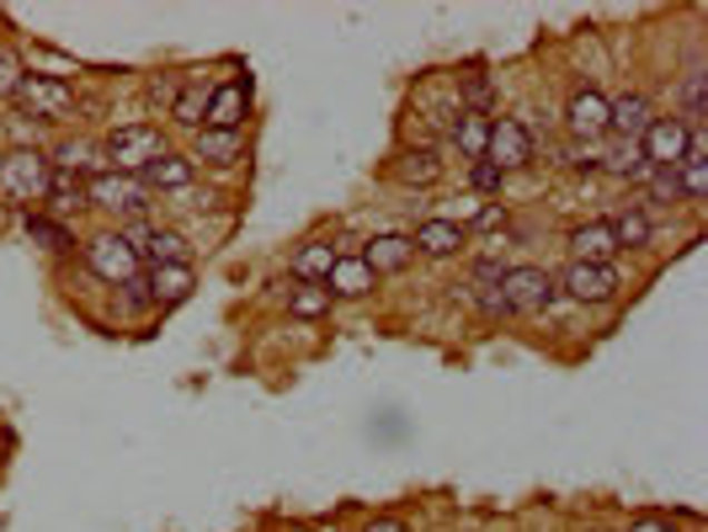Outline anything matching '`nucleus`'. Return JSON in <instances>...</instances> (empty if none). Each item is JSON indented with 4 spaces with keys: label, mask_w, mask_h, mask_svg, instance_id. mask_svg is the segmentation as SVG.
Masks as SVG:
<instances>
[{
    "label": "nucleus",
    "mask_w": 708,
    "mask_h": 532,
    "mask_svg": "<svg viewBox=\"0 0 708 532\" xmlns=\"http://www.w3.org/2000/svg\"><path fill=\"white\" fill-rule=\"evenodd\" d=\"M288 315H294V319H319V315H331V293L319 288V283H304V288L288 293Z\"/></svg>",
    "instance_id": "obj_30"
},
{
    "label": "nucleus",
    "mask_w": 708,
    "mask_h": 532,
    "mask_svg": "<svg viewBox=\"0 0 708 532\" xmlns=\"http://www.w3.org/2000/svg\"><path fill=\"white\" fill-rule=\"evenodd\" d=\"M245 112H250V86H245V80L214 86V91H208V107H203V128H235V134H240Z\"/></svg>",
    "instance_id": "obj_11"
},
{
    "label": "nucleus",
    "mask_w": 708,
    "mask_h": 532,
    "mask_svg": "<svg viewBox=\"0 0 708 532\" xmlns=\"http://www.w3.org/2000/svg\"><path fill=\"white\" fill-rule=\"evenodd\" d=\"M554 293H560V283L543 266H507V277H501V298L512 315H543L554 304Z\"/></svg>",
    "instance_id": "obj_4"
},
{
    "label": "nucleus",
    "mask_w": 708,
    "mask_h": 532,
    "mask_svg": "<svg viewBox=\"0 0 708 532\" xmlns=\"http://www.w3.org/2000/svg\"><path fill=\"white\" fill-rule=\"evenodd\" d=\"M612 224V240H618V250H639V245H650V214L639 208V203H629L618 218H608Z\"/></svg>",
    "instance_id": "obj_25"
},
{
    "label": "nucleus",
    "mask_w": 708,
    "mask_h": 532,
    "mask_svg": "<svg viewBox=\"0 0 708 532\" xmlns=\"http://www.w3.org/2000/svg\"><path fill=\"white\" fill-rule=\"evenodd\" d=\"M629 532H677V528H671L666 516H635V522H629Z\"/></svg>",
    "instance_id": "obj_40"
},
{
    "label": "nucleus",
    "mask_w": 708,
    "mask_h": 532,
    "mask_svg": "<svg viewBox=\"0 0 708 532\" xmlns=\"http://www.w3.org/2000/svg\"><path fill=\"white\" fill-rule=\"evenodd\" d=\"M149 298L155 304H187L197 288V277H193V262H181V266H149Z\"/></svg>",
    "instance_id": "obj_17"
},
{
    "label": "nucleus",
    "mask_w": 708,
    "mask_h": 532,
    "mask_svg": "<svg viewBox=\"0 0 708 532\" xmlns=\"http://www.w3.org/2000/svg\"><path fill=\"white\" fill-rule=\"evenodd\" d=\"M597 166H608L612 176H629V181H639V176H650V166H645V155H639V145H629V139H623L618 149H612V155H602Z\"/></svg>",
    "instance_id": "obj_32"
},
{
    "label": "nucleus",
    "mask_w": 708,
    "mask_h": 532,
    "mask_svg": "<svg viewBox=\"0 0 708 532\" xmlns=\"http://www.w3.org/2000/svg\"><path fill=\"white\" fill-rule=\"evenodd\" d=\"M507 224V208L501 203H485L480 214H474V224H464V229H501Z\"/></svg>",
    "instance_id": "obj_37"
},
{
    "label": "nucleus",
    "mask_w": 708,
    "mask_h": 532,
    "mask_svg": "<svg viewBox=\"0 0 708 532\" xmlns=\"http://www.w3.org/2000/svg\"><path fill=\"white\" fill-rule=\"evenodd\" d=\"M485 139H490V118H480V112H459L453 118V145L464 149L469 160H485Z\"/></svg>",
    "instance_id": "obj_26"
},
{
    "label": "nucleus",
    "mask_w": 708,
    "mask_h": 532,
    "mask_svg": "<svg viewBox=\"0 0 708 532\" xmlns=\"http://www.w3.org/2000/svg\"><path fill=\"white\" fill-rule=\"evenodd\" d=\"M235 166L240 160V134L235 128H197L193 139V166Z\"/></svg>",
    "instance_id": "obj_19"
},
{
    "label": "nucleus",
    "mask_w": 708,
    "mask_h": 532,
    "mask_svg": "<svg viewBox=\"0 0 708 532\" xmlns=\"http://www.w3.org/2000/svg\"><path fill=\"white\" fill-rule=\"evenodd\" d=\"M101 155L112 160L118 176H145L149 160H160V155H166V139H160V128H149V122H122V128L107 134Z\"/></svg>",
    "instance_id": "obj_1"
},
{
    "label": "nucleus",
    "mask_w": 708,
    "mask_h": 532,
    "mask_svg": "<svg viewBox=\"0 0 708 532\" xmlns=\"http://www.w3.org/2000/svg\"><path fill=\"white\" fill-rule=\"evenodd\" d=\"M49 203L59 208V214H80V208L91 203V193H86V170L53 166V176H49Z\"/></svg>",
    "instance_id": "obj_21"
},
{
    "label": "nucleus",
    "mask_w": 708,
    "mask_h": 532,
    "mask_svg": "<svg viewBox=\"0 0 708 532\" xmlns=\"http://www.w3.org/2000/svg\"><path fill=\"white\" fill-rule=\"evenodd\" d=\"M650 101L639 97V91H629V97H618V101H608V134H623L629 145H639V134L650 128Z\"/></svg>",
    "instance_id": "obj_18"
},
{
    "label": "nucleus",
    "mask_w": 708,
    "mask_h": 532,
    "mask_svg": "<svg viewBox=\"0 0 708 532\" xmlns=\"http://www.w3.org/2000/svg\"><path fill=\"white\" fill-rule=\"evenodd\" d=\"M394 176H400L405 187H437L442 181L437 149H405V155L394 160Z\"/></svg>",
    "instance_id": "obj_22"
},
{
    "label": "nucleus",
    "mask_w": 708,
    "mask_h": 532,
    "mask_svg": "<svg viewBox=\"0 0 708 532\" xmlns=\"http://www.w3.org/2000/svg\"><path fill=\"white\" fill-rule=\"evenodd\" d=\"M469 181H474V193H501V170L490 166V160H474V170H469Z\"/></svg>",
    "instance_id": "obj_36"
},
{
    "label": "nucleus",
    "mask_w": 708,
    "mask_h": 532,
    "mask_svg": "<svg viewBox=\"0 0 708 532\" xmlns=\"http://www.w3.org/2000/svg\"><path fill=\"white\" fill-rule=\"evenodd\" d=\"M176 91H181V75H171V80H155V86H149V97L160 101V107H166V112H171V101H176Z\"/></svg>",
    "instance_id": "obj_39"
},
{
    "label": "nucleus",
    "mask_w": 708,
    "mask_h": 532,
    "mask_svg": "<svg viewBox=\"0 0 708 532\" xmlns=\"http://www.w3.org/2000/svg\"><path fill=\"white\" fill-rule=\"evenodd\" d=\"M363 532H411V528H405L400 516H373V522H367Z\"/></svg>",
    "instance_id": "obj_41"
},
{
    "label": "nucleus",
    "mask_w": 708,
    "mask_h": 532,
    "mask_svg": "<svg viewBox=\"0 0 708 532\" xmlns=\"http://www.w3.org/2000/svg\"><path fill=\"white\" fill-rule=\"evenodd\" d=\"M49 176H53L49 155H38V149H11V155L0 160V193L11 197V203H38V197H49Z\"/></svg>",
    "instance_id": "obj_3"
},
{
    "label": "nucleus",
    "mask_w": 708,
    "mask_h": 532,
    "mask_svg": "<svg viewBox=\"0 0 708 532\" xmlns=\"http://www.w3.org/2000/svg\"><path fill=\"white\" fill-rule=\"evenodd\" d=\"M650 197H656V203H682L677 170H650Z\"/></svg>",
    "instance_id": "obj_35"
},
{
    "label": "nucleus",
    "mask_w": 708,
    "mask_h": 532,
    "mask_svg": "<svg viewBox=\"0 0 708 532\" xmlns=\"http://www.w3.org/2000/svg\"><path fill=\"white\" fill-rule=\"evenodd\" d=\"M363 262L373 277H394V272H405V266L415 262V245H411V235H378V240L363 250Z\"/></svg>",
    "instance_id": "obj_15"
},
{
    "label": "nucleus",
    "mask_w": 708,
    "mask_h": 532,
    "mask_svg": "<svg viewBox=\"0 0 708 532\" xmlns=\"http://www.w3.org/2000/svg\"><path fill=\"white\" fill-rule=\"evenodd\" d=\"M373 288H378V277L367 272L363 256H336L331 277H325V293H331V298H367Z\"/></svg>",
    "instance_id": "obj_13"
},
{
    "label": "nucleus",
    "mask_w": 708,
    "mask_h": 532,
    "mask_svg": "<svg viewBox=\"0 0 708 532\" xmlns=\"http://www.w3.org/2000/svg\"><path fill=\"white\" fill-rule=\"evenodd\" d=\"M86 262H91V272H97L101 283H112V288H122V283L139 277V250H134L128 235H97V240L86 245Z\"/></svg>",
    "instance_id": "obj_7"
},
{
    "label": "nucleus",
    "mask_w": 708,
    "mask_h": 532,
    "mask_svg": "<svg viewBox=\"0 0 708 532\" xmlns=\"http://www.w3.org/2000/svg\"><path fill=\"white\" fill-rule=\"evenodd\" d=\"M708 118V75H704V65L698 70H687V80H682V122L692 128V122H704Z\"/></svg>",
    "instance_id": "obj_27"
},
{
    "label": "nucleus",
    "mask_w": 708,
    "mask_h": 532,
    "mask_svg": "<svg viewBox=\"0 0 708 532\" xmlns=\"http://www.w3.org/2000/svg\"><path fill=\"white\" fill-rule=\"evenodd\" d=\"M294 532H309V528H294Z\"/></svg>",
    "instance_id": "obj_42"
},
{
    "label": "nucleus",
    "mask_w": 708,
    "mask_h": 532,
    "mask_svg": "<svg viewBox=\"0 0 708 532\" xmlns=\"http://www.w3.org/2000/svg\"><path fill=\"white\" fill-rule=\"evenodd\" d=\"M677 187H682L687 203H704V197H708V160H704V145H698V134H692V145H687L682 166H677Z\"/></svg>",
    "instance_id": "obj_23"
},
{
    "label": "nucleus",
    "mask_w": 708,
    "mask_h": 532,
    "mask_svg": "<svg viewBox=\"0 0 708 532\" xmlns=\"http://www.w3.org/2000/svg\"><path fill=\"white\" fill-rule=\"evenodd\" d=\"M459 97H464L469 112H480V118H485L490 107H495V86H490L485 70H464V75H459Z\"/></svg>",
    "instance_id": "obj_28"
},
{
    "label": "nucleus",
    "mask_w": 708,
    "mask_h": 532,
    "mask_svg": "<svg viewBox=\"0 0 708 532\" xmlns=\"http://www.w3.org/2000/svg\"><path fill=\"white\" fill-rule=\"evenodd\" d=\"M331 266H336V250H331V240L298 245V256H294V277H298V283H319V288H325Z\"/></svg>",
    "instance_id": "obj_24"
},
{
    "label": "nucleus",
    "mask_w": 708,
    "mask_h": 532,
    "mask_svg": "<svg viewBox=\"0 0 708 532\" xmlns=\"http://www.w3.org/2000/svg\"><path fill=\"white\" fill-rule=\"evenodd\" d=\"M560 288L576 298V304H612L618 298V266H602V262H570L560 277Z\"/></svg>",
    "instance_id": "obj_8"
},
{
    "label": "nucleus",
    "mask_w": 708,
    "mask_h": 532,
    "mask_svg": "<svg viewBox=\"0 0 708 532\" xmlns=\"http://www.w3.org/2000/svg\"><path fill=\"white\" fill-rule=\"evenodd\" d=\"M564 128H570V139H581V145H597V139L608 134V97H602L597 86H581V91H570V101H564Z\"/></svg>",
    "instance_id": "obj_10"
},
{
    "label": "nucleus",
    "mask_w": 708,
    "mask_h": 532,
    "mask_svg": "<svg viewBox=\"0 0 708 532\" xmlns=\"http://www.w3.org/2000/svg\"><path fill=\"white\" fill-rule=\"evenodd\" d=\"M501 277H507L501 256H480V262L469 266V293H495L501 288Z\"/></svg>",
    "instance_id": "obj_33"
},
{
    "label": "nucleus",
    "mask_w": 708,
    "mask_h": 532,
    "mask_svg": "<svg viewBox=\"0 0 708 532\" xmlns=\"http://www.w3.org/2000/svg\"><path fill=\"white\" fill-rule=\"evenodd\" d=\"M687 145H692V128H687L677 112H671V118H650V128L639 134V155H645L650 170H677Z\"/></svg>",
    "instance_id": "obj_5"
},
{
    "label": "nucleus",
    "mask_w": 708,
    "mask_h": 532,
    "mask_svg": "<svg viewBox=\"0 0 708 532\" xmlns=\"http://www.w3.org/2000/svg\"><path fill=\"white\" fill-rule=\"evenodd\" d=\"M485 160L501 170V176L528 166V160H533V134H528V122H517V118H495V122H490Z\"/></svg>",
    "instance_id": "obj_9"
},
{
    "label": "nucleus",
    "mask_w": 708,
    "mask_h": 532,
    "mask_svg": "<svg viewBox=\"0 0 708 532\" xmlns=\"http://www.w3.org/2000/svg\"><path fill=\"white\" fill-rule=\"evenodd\" d=\"M22 224H27V235H32V240H38V245H49V250H70V245H75V235H70V229H65V224H59V218L27 214Z\"/></svg>",
    "instance_id": "obj_31"
},
{
    "label": "nucleus",
    "mask_w": 708,
    "mask_h": 532,
    "mask_svg": "<svg viewBox=\"0 0 708 532\" xmlns=\"http://www.w3.org/2000/svg\"><path fill=\"white\" fill-rule=\"evenodd\" d=\"M193 155H176V149H166V155H160V160H149L145 166V187L149 193H155V187H160V193H181V187H187V181H193Z\"/></svg>",
    "instance_id": "obj_20"
},
{
    "label": "nucleus",
    "mask_w": 708,
    "mask_h": 532,
    "mask_svg": "<svg viewBox=\"0 0 708 532\" xmlns=\"http://www.w3.org/2000/svg\"><path fill=\"white\" fill-rule=\"evenodd\" d=\"M22 75H27L22 53L11 49V43H0V97H11V91L22 86Z\"/></svg>",
    "instance_id": "obj_34"
},
{
    "label": "nucleus",
    "mask_w": 708,
    "mask_h": 532,
    "mask_svg": "<svg viewBox=\"0 0 708 532\" xmlns=\"http://www.w3.org/2000/svg\"><path fill=\"white\" fill-rule=\"evenodd\" d=\"M203 107H208V91L197 86V80H181V91L171 101V118L187 122V128H203Z\"/></svg>",
    "instance_id": "obj_29"
},
{
    "label": "nucleus",
    "mask_w": 708,
    "mask_h": 532,
    "mask_svg": "<svg viewBox=\"0 0 708 532\" xmlns=\"http://www.w3.org/2000/svg\"><path fill=\"white\" fill-rule=\"evenodd\" d=\"M570 250H576V262H602L608 266L618 256V240H612V224L608 218H591V224H576L570 229Z\"/></svg>",
    "instance_id": "obj_16"
},
{
    "label": "nucleus",
    "mask_w": 708,
    "mask_h": 532,
    "mask_svg": "<svg viewBox=\"0 0 708 532\" xmlns=\"http://www.w3.org/2000/svg\"><path fill=\"white\" fill-rule=\"evenodd\" d=\"M122 288H128V309H134V315H145L149 304H155V298H149V283H145V277H134V283H122Z\"/></svg>",
    "instance_id": "obj_38"
},
{
    "label": "nucleus",
    "mask_w": 708,
    "mask_h": 532,
    "mask_svg": "<svg viewBox=\"0 0 708 532\" xmlns=\"http://www.w3.org/2000/svg\"><path fill=\"white\" fill-rule=\"evenodd\" d=\"M17 112L22 118H38V122H59L75 112V86L59 80V75H22V86L11 91Z\"/></svg>",
    "instance_id": "obj_2"
},
{
    "label": "nucleus",
    "mask_w": 708,
    "mask_h": 532,
    "mask_svg": "<svg viewBox=\"0 0 708 532\" xmlns=\"http://www.w3.org/2000/svg\"><path fill=\"white\" fill-rule=\"evenodd\" d=\"M139 240L145 245H134V250H139V262H149V266L193 262V245H187V235H176V229H139Z\"/></svg>",
    "instance_id": "obj_14"
},
{
    "label": "nucleus",
    "mask_w": 708,
    "mask_h": 532,
    "mask_svg": "<svg viewBox=\"0 0 708 532\" xmlns=\"http://www.w3.org/2000/svg\"><path fill=\"white\" fill-rule=\"evenodd\" d=\"M86 193H91V203L97 208H107V214H145L149 208V187L139 181V176H118V170H97V176H86Z\"/></svg>",
    "instance_id": "obj_6"
},
{
    "label": "nucleus",
    "mask_w": 708,
    "mask_h": 532,
    "mask_svg": "<svg viewBox=\"0 0 708 532\" xmlns=\"http://www.w3.org/2000/svg\"><path fill=\"white\" fill-rule=\"evenodd\" d=\"M411 245L421 250V256H437L442 262V256H459V250H464L469 229L459 224V218H426V224L411 235Z\"/></svg>",
    "instance_id": "obj_12"
}]
</instances>
